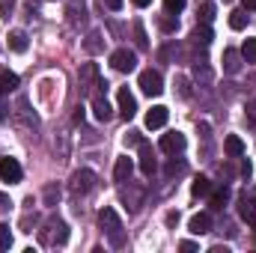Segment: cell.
<instances>
[{"mask_svg": "<svg viewBox=\"0 0 256 253\" xmlns=\"http://www.w3.org/2000/svg\"><path fill=\"white\" fill-rule=\"evenodd\" d=\"M98 226L108 236L110 248H126V230H122V220H120V214L114 208H102L98 212Z\"/></svg>", "mask_w": 256, "mask_h": 253, "instance_id": "1", "label": "cell"}, {"mask_svg": "<svg viewBox=\"0 0 256 253\" xmlns=\"http://www.w3.org/2000/svg\"><path fill=\"white\" fill-rule=\"evenodd\" d=\"M39 242L45 248H63L68 242V224L63 218H48L42 224V230H39Z\"/></svg>", "mask_w": 256, "mask_h": 253, "instance_id": "2", "label": "cell"}, {"mask_svg": "<svg viewBox=\"0 0 256 253\" xmlns=\"http://www.w3.org/2000/svg\"><path fill=\"white\" fill-rule=\"evenodd\" d=\"M96 188V173L92 170H74L72 173V179H68V190L74 194V196H84V194H90V190Z\"/></svg>", "mask_w": 256, "mask_h": 253, "instance_id": "3", "label": "cell"}, {"mask_svg": "<svg viewBox=\"0 0 256 253\" xmlns=\"http://www.w3.org/2000/svg\"><path fill=\"white\" fill-rule=\"evenodd\" d=\"M78 84H80V92L84 96H92L96 86H102V78H98V66L96 63H84L78 72Z\"/></svg>", "mask_w": 256, "mask_h": 253, "instance_id": "4", "label": "cell"}, {"mask_svg": "<svg viewBox=\"0 0 256 253\" xmlns=\"http://www.w3.org/2000/svg\"><path fill=\"white\" fill-rule=\"evenodd\" d=\"M137 86H140L146 96H161V92H164V78H161V72H155V68H146V72H140V78H137Z\"/></svg>", "mask_w": 256, "mask_h": 253, "instance_id": "5", "label": "cell"}, {"mask_svg": "<svg viewBox=\"0 0 256 253\" xmlns=\"http://www.w3.org/2000/svg\"><path fill=\"white\" fill-rule=\"evenodd\" d=\"M110 66H114L116 72L128 74V72H134V68H137V54H134V51H128V48H116V51L110 54Z\"/></svg>", "mask_w": 256, "mask_h": 253, "instance_id": "6", "label": "cell"}, {"mask_svg": "<svg viewBox=\"0 0 256 253\" xmlns=\"http://www.w3.org/2000/svg\"><path fill=\"white\" fill-rule=\"evenodd\" d=\"M21 164L15 161V158H0V179L3 182H9V185H18L21 182Z\"/></svg>", "mask_w": 256, "mask_h": 253, "instance_id": "7", "label": "cell"}, {"mask_svg": "<svg viewBox=\"0 0 256 253\" xmlns=\"http://www.w3.org/2000/svg\"><path fill=\"white\" fill-rule=\"evenodd\" d=\"M92 116H96L98 122H110V120H114V108H110V102H108L102 92L92 96Z\"/></svg>", "mask_w": 256, "mask_h": 253, "instance_id": "8", "label": "cell"}, {"mask_svg": "<svg viewBox=\"0 0 256 253\" xmlns=\"http://www.w3.org/2000/svg\"><path fill=\"white\" fill-rule=\"evenodd\" d=\"M120 196H122V202H126V208L134 214V212H140V206H143V188H137V185H128V188L120 190Z\"/></svg>", "mask_w": 256, "mask_h": 253, "instance_id": "9", "label": "cell"}, {"mask_svg": "<svg viewBox=\"0 0 256 253\" xmlns=\"http://www.w3.org/2000/svg\"><path fill=\"white\" fill-rule=\"evenodd\" d=\"M116 104H120V114H122L126 120H131V116L137 114V102H134V96L128 92V86H120V90H116Z\"/></svg>", "mask_w": 256, "mask_h": 253, "instance_id": "10", "label": "cell"}, {"mask_svg": "<svg viewBox=\"0 0 256 253\" xmlns=\"http://www.w3.org/2000/svg\"><path fill=\"white\" fill-rule=\"evenodd\" d=\"M185 134H179V131H170V134H164L161 137V152H167V155H176V152H182L185 149Z\"/></svg>", "mask_w": 256, "mask_h": 253, "instance_id": "11", "label": "cell"}, {"mask_svg": "<svg viewBox=\"0 0 256 253\" xmlns=\"http://www.w3.org/2000/svg\"><path fill=\"white\" fill-rule=\"evenodd\" d=\"M158 170V161H155V152L149 143H140V173L143 176H152Z\"/></svg>", "mask_w": 256, "mask_h": 253, "instance_id": "12", "label": "cell"}, {"mask_svg": "<svg viewBox=\"0 0 256 253\" xmlns=\"http://www.w3.org/2000/svg\"><path fill=\"white\" fill-rule=\"evenodd\" d=\"M66 15H68V24H72V27H80V24L86 21L84 0H68V6H66Z\"/></svg>", "mask_w": 256, "mask_h": 253, "instance_id": "13", "label": "cell"}, {"mask_svg": "<svg viewBox=\"0 0 256 253\" xmlns=\"http://www.w3.org/2000/svg\"><path fill=\"white\" fill-rule=\"evenodd\" d=\"M167 120H170V110H167L164 104H155V108L146 114V128H164Z\"/></svg>", "mask_w": 256, "mask_h": 253, "instance_id": "14", "label": "cell"}, {"mask_svg": "<svg viewBox=\"0 0 256 253\" xmlns=\"http://www.w3.org/2000/svg\"><path fill=\"white\" fill-rule=\"evenodd\" d=\"M131 170H134V161H131L128 155L116 158V167H114V179H116L120 185H126V182H131Z\"/></svg>", "mask_w": 256, "mask_h": 253, "instance_id": "15", "label": "cell"}, {"mask_svg": "<svg viewBox=\"0 0 256 253\" xmlns=\"http://www.w3.org/2000/svg\"><path fill=\"white\" fill-rule=\"evenodd\" d=\"M238 214H242L244 224L256 226V196H242V202H238Z\"/></svg>", "mask_w": 256, "mask_h": 253, "instance_id": "16", "label": "cell"}, {"mask_svg": "<svg viewBox=\"0 0 256 253\" xmlns=\"http://www.w3.org/2000/svg\"><path fill=\"white\" fill-rule=\"evenodd\" d=\"M188 230H191L194 236H206V232H212V218H208L206 212L194 214V218H191V224H188Z\"/></svg>", "mask_w": 256, "mask_h": 253, "instance_id": "17", "label": "cell"}, {"mask_svg": "<svg viewBox=\"0 0 256 253\" xmlns=\"http://www.w3.org/2000/svg\"><path fill=\"white\" fill-rule=\"evenodd\" d=\"M242 60H244V57H242V51L226 48V51H224V72H226V74H236V72L242 68Z\"/></svg>", "mask_w": 256, "mask_h": 253, "instance_id": "18", "label": "cell"}, {"mask_svg": "<svg viewBox=\"0 0 256 253\" xmlns=\"http://www.w3.org/2000/svg\"><path fill=\"white\" fill-rule=\"evenodd\" d=\"M224 149H226L230 158H242V155H244V140H242L238 134H230V137L224 140Z\"/></svg>", "mask_w": 256, "mask_h": 253, "instance_id": "19", "label": "cell"}, {"mask_svg": "<svg viewBox=\"0 0 256 253\" xmlns=\"http://www.w3.org/2000/svg\"><path fill=\"white\" fill-rule=\"evenodd\" d=\"M12 90H18V74L9 72V68H3V72H0V96H6V92H12Z\"/></svg>", "mask_w": 256, "mask_h": 253, "instance_id": "20", "label": "cell"}, {"mask_svg": "<svg viewBox=\"0 0 256 253\" xmlns=\"http://www.w3.org/2000/svg\"><path fill=\"white\" fill-rule=\"evenodd\" d=\"M84 48H86V54H102L104 51V36L102 33H90L84 39Z\"/></svg>", "mask_w": 256, "mask_h": 253, "instance_id": "21", "label": "cell"}, {"mask_svg": "<svg viewBox=\"0 0 256 253\" xmlns=\"http://www.w3.org/2000/svg\"><path fill=\"white\" fill-rule=\"evenodd\" d=\"M196 45H212V39H214V33H212V27L208 24H196L194 27V36H191Z\"/></svg>", "mask_w": 256, "mask_h": 253, "instance_id": "22", "label": "cell"}, {"mask_svg": "<svg viewBox=\"0 0 256 253\" xmlns=\"http://www.w3.org/2000/svg\"><path fill=\"white\" fill-rule=\"evenodd\" d=\"M9 48L18 51V54L27 51V33H24V30H12V33H9Z\"/></svg>", "mask_w": 256, "mask_h": 253, "instance_id": "23", "label": "cell"}, {"mask_svg": "<svg viewBox=\"0 0 256 253\" xmlns=\"http://www.w3.org/2000/svg\"><path fill=\"white\" fill-rule=\"evenodd\" d=\"M226 200H230V188H226V185L208 194V202H212V208H224V206H226Z\"/></svg>", "mask_w": 256, "mask_h": 253, "instance_id": "24", "label": "cell"}, {"mask_svg": "<svg viewBox=\"0 0 256 253\" xmlns=\"http://www.w3.org/2000/svg\"><path fill=\"white\" fill-rule=\"evenodd\" d=\"M191 194L194 196H208V194H212V182H208L206 176H196L194 185H191Z\"/></svg>", "mask_w": 256, "mask_h": 253, "instance_id": "25", "label": "cell"}, {"mask_svg": "<svg viewBox=\"0 0 256 253\" xmlns=\"http://www.w3.org/2000/svg\"><path fill=\"white\" fill-rule=\"evenodd\" d=\"M230 27H232V30H244V27H248V9L230 12Z\"/></svg>", "mask_w": 256, "mask_h": 253, "instance_id": "26", "label": "cell"}, {"mask_svg": "<svg viewBox=\"0 0 256 253\" xmlns=\"http://www.w3.org/2000/svg\"><path fill=\"white\" fill-rule=\"evenodd\" d=\"M196 18H200V24H212V18H214V3H212V0H206V3L200 6Z\"/></svg>", "mask_w": 256, "mask_h": 253, "instance_id": "27", "label": "cell"}, {"mask_svg": "<svg viewBox=\"0 0 256 253\" xmlns=\"http://www.w3.org/2000/svg\"><path fill=\"white\" fill-rule=\"evenodd\" d=\"M134 42H137V48H140V51H146V48H149L146 30H143V24H140V21H134Z\"/></svg>", "mask_w": 256, "mask_h": 253, "instance_id": "28", "label": "cell"}, {"mask_svg": "<svg viewBox=\"0 0 256 253\" xmlns=\"http://www.w3.org/2000/svg\"><path fill=\"white\" fill-rule=\"evenodd\" d=\"M42 196H45V206H57L60 202V188L57 185H45Z\"/></svg>", "mask_w": 256, "mask_h": 253, "instance_id": "29", "label": "cell"}, {"mask_svg": "<svg viewBox=\"0 0 256 253\" xmlns=\"http://www.w3.org/2000/svg\"><path fill=\"white\" fill-rule=\"evenodd\" d=\"M242 57H244L248 63H256V39H244V45H242Z\"/></svg>", "mask_w": 256, "mask_h": 253, "instance_id": "30", "label": "cell"}, {"mask_svg": "<svg viewBox=\"0 0 256 253\" xmlns=\"http://www.w3.org/2000/svg\"><path fill=\"white\" fill-rule=\"evenodd\" d=\"M185 6H188V0H164V9H167V15H179Z\"/></svg>", "mask_w": 256, "mask_h": 253, "instance_id": "31", "label": "cell"}, {"mask_svg": "<svg viewBox=\"0 0 256 253\" xmlns=\"http://www.w3.org/2000/svg\"><path fill=\"white\" fill-rule=\"evenodd\" d=\"M176 86H179V96H182V98H191V80H188L185 74L176 78Z\"/></svg>", "mask_w": 256, "mask_h": 253, "instance_id": "32", "label": "cell"}, {"mask_svg": "<svg viewBox=\"0 0 256 253\" xmlns=\"http://www.w3.org/2000/svg\"><path fill=\"white\" fill-rule=\"evenodd\" d=\"M12 248V232L6 224H0V250H9Z\"/></svg>", "mask_w": 256, "mask_h": 253, "instance_id": "33", "label": "cell"}, {"mask_svg": "<svg viewBox=\"0 0 256 253\" xmlns=\"http://www.w3.org/2000/svg\"><path fill=\"white\" fill-rule=\"evenodd\" d=\"M18 114L27 120V126L36 128V116H33V114H27V98H18Z\"/></svg>", "mask_w": 256, "mask_h": 253, "instance_id": "34", "label": "cell"}, {"mask_svg": "<svg viewBox=\"0 0 256 253\" xmlns=\"http://www.w3.org/2000/svg\"><path fill=\"white\" fill-rule=\"evenodd\" d=\"M15 9V0H0V18H9Z\"/></svg>", "mask_w": 256, "mask_h": 253, "instance_id": "35", "label": "cell"}, {"mask_svg": "<svg viewBox=\"0 0 256 253\" xmlns=\"http://www.w3.org/2000/svg\"><path fill=\"white\" fill-rule=\"evenodd\" d=\"M140 143H143L140 131H128V134H126V146H140Z\"/></svg>", "mask_w": 256, "mask_h": 253, "instance_id": "36", "label": "cell"}, {"mask_svg": "<svg viewBox=\"0 0 256 253\" xmlns=\"http://www.w3.org/2000/svg\"><path fill=\"white\" fill-rule=\"evenodd\" d=\"M161 27H164L167 33H176V30H179V21H173V18H161Z\"/></svg>", "mask_w": 256, "mask_h": 253, "instance_id": "37", "label": "cell"}, {"mask_svg": "<svg viewBox=\"0 0 256 253\" xmlns=\"http://www.w3.org/2000/svg\"><path fill=\"white\" fill-rule=\"evenodd\" d=\"M182 170H185L182 161H170V164H167V176H176V173H182Z\"/></svg>", "mask_w": 256, "mask_h": 253, "instance_id": "38", "label": "cell"}, {"mask_svg": "<svg viewBox=\"0 0 256 253\" xmlns=\"http://www.w3.org/2000/svg\"><path fill=\"white\" fill-rule=\"evenodd\" d=\"M102 3H104L108 9H114V12H116V9H122V3H126V0H102Z\"/></svg>", "mask_w": 256, "mask_h": 253, "instance_id": "39", "label": "cell"}, {"mask_svg": "<svg viewBox=\"0 0 256 253\" xmlns=\"http://www.w3.org/2000/svg\"><path fill=\"white\" fill-rule=\"evenodd\" d=\"M9 206H12V202H9V196H6V194H0V214H3V212H9Z\"/></svg>", "mask_w": 256, "mask_h": 253, "instance_id": "40", "label": "cell"}, {"mask_svg": "<svg viewBox=\"0 0 256 253\" xmlns=\"http://www.w3.org/2000/svg\"><path fill=\"white\" fill-rule=\"evenodd\" d=\"M248 120H250V122H256V98L248 104Z\"/></svg>", "mask_w": 256, "mask_h": 253, "instance_id": "41", "label": "cell"}, {"mask_svg": "<svg viewBox=\"0 0 256 253\" xmlns=\"http://www.w3.org/2000/svg\"><path fill=\"white\" fill-rule=\"evenodd\" d=\"M176 224H179V212H170L167 214V226H176Z\"/></svg>", "mask_w": 256, "mask_h": 253, "instance_id": "42", "label": "cell"}, {"mask_svg": "<svg viewBox=\"0 0 256 253\" xmlns=\"http://www.w3.org/2000/svg\"><path fill=\"white\" fill-rule=\"evenodd\" d=\"M179 250L191 253V250H196V244H194V242H182V244H179Z\"/></svg>", "mask_w": 256, "mask_h": 253, "instance_id": "43", "label": "cell"}, {"mask_svg": "<svg viewBox=\"0 0 256 253\" xmlns=\"http://www.w3.org/2000/svg\"><path fill=\"white\" fill-rule=\"evenodd\" d=\"M72 122H74V126H80V122H84V108H78V110H74V120H72Z\"/></svg>", "mask_w": 256, "mask_h": 253, "instance_id": "44", "label": "cell"}, {"mask_svg": "<svg viewBox=\"0 0 256 253\" xmlns=\"http://www.w3.org/2000/svg\"><path fill=\"white\" fill-rule=\"evenodd\" d=\"M242 3H244V9H248V12H256V0H242Z\"/></svg>", "mask_w": 256, "mask_h": 253, "instance_id": "45", "label": "cell"}, {"mask_svg": "<svg viewBox=\"0 0 256 253\" xmlns=\"http://www.w3.org/2000/svg\"><path fill=\"white\" fill-rule=\"evenodd\" d=\"M149 3H152V0H134V6H140V9H146Z\"/></svg>", "mask_w": 256, "mask_h": 253, "instance_id": "46", "label": "cell"}, {"mask_svg": "<svg viewBox=\"0 0 256 253\" xmlns=\"http://www.w3.org/2000/svg\"><path fill=\"white\" fill-rule=\"evenodd\" d=\"M3 110H6V108H3V104H0V120H3Z\"/></svg>", "mask_w": 256, "mask_h": 253, "instance_id": "47", "label": "cell"}, {"mask_svg": "<svg viewBox=\"0 0 256 253\" xmlns=\"http://www.w3.org/2000/svg\"><path fill=\"white\" fill-rule=\"evenodd\" d=\"M254 242H256V232H254Z\"/></svg>", "mask_w": 256, "mask_h": 253, "instance_id": "48", "label": "cell"}]
</instances>
